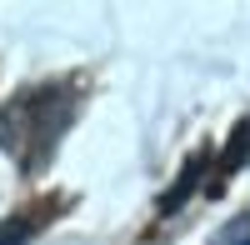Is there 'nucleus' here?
Returning a JSON list of instances; mask_svg holds the SVG:
<instances>
[{"mask_svg":"<svg viewBox=\"0 0 250 245\" xmlns=\"http://www.w3.org/2000/svg\"><path fill=\"white\" fill-rule=\"evenodd\" d=\"M245 160H250V120L230 135V145L220 150V160H210V170H215V175H210V195H220V185H225V180H230V175L245 165Z\"/></svg>","mask_w":250,"mask_h":245,"instance_id":"nucleus-2","label":"nucleus"},{"mask_svg":"<svg viewBox=\"0 0 250 245\" xmlns=\"http://www.w3.org/2000/svg\"><path fill=\"white\" fill-rule=\"evenodd\" d=\"M210 160H215V155H195L190 165H185V175L175 180L170 190H165V200H160V215H175V210L185 205V200L195 195V185H200V180H205V170H210Z\"/></svg>","mask_w":250,"mask_h":245,"instance_id":"nucleus-3","label":"nucleus"},{"mask_svg":"<svg viewBox=\"0 0 250 245\" xmlns=\"http://www.w3.org/2000/svg\"><path fill=\"white\" fill-rule=\"evenodd\" d=\"M70 120H75V90L70 85H35L5 105L0 140H5V150L15 155L20 170H40V165H50Z\"/></svg>","mask_w":250,"mask_h":245,"instance_id":"nucleus-1","label":"nucleus"},{"mask_svg":"<svg viewBox=\"0 0 250 245\" xmlns=\"http://www.w3.org/2000/svg\"><path fill=\"white\" fill-rule=\"evenodd\" d=\"M230 245H250V215H240L230 225Z\"/></svg>","mask_w":250,"mask_h":245,"instance_id":"nucleus-5","label":"nucleus"},{"mask_svg":"<svg viewBox=\"0 0 250 245\" xmlns=\"http://www.w3.org/2000/svg\"><path fill=\"white\" fill-rule=\"evenodd\" d=\"M30 235H35V220H25V215L0 220V245H30Z\"/></svg>","mask_w":250,"mask_h":245,"instance_id":"nucleus-4","label":"nucleus"}]
</instances>
